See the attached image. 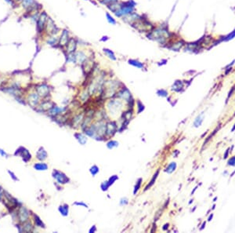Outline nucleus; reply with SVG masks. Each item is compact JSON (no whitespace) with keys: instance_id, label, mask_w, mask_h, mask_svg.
<instances>
[{"instance_id":"nucleus-1","label":"nucleus","mask_w":235,"mask_h":233,"mask_svg":"<svg viewBox=\"0 0 235 233\" xmlns=\"http://www.w3.org/2000/svg\"><path fill=\"white\" fill-rule=\"evenodd\" d=\"M136 3L133 0H129L127 2H121V6L119 9L116 10L114 14L117 17H124L126 16L132 14L135 12Z\"/></svg>"},{"instance_id":"nucleus-2","label":"nucleus","mask_w":235,"mask_h":233,"mask_svg":"<svg viewBox=\"0 0 235 233\" xmlns=\"http://www.w3.org/2000/svg\"><path fill=\"white\" fill-rule=\"evenodd\" d=\"M130 26L132 27V28L135 30H136L137 31L140 32V33H144L145 35L149 33L151 31H152L153 28L155 27L154 26V24L147 17H144L143 15L140 20H139L136 22L132 24Z\"/></svg>"},{"instance_id":"nucleus-3","label":"nucleus","mask_w":235,"mask_h":233,"mask_svg":"<svg viewBox=\"0 0 235 233\" xmlns=\"http://www.w3.org/2000/svg\"><path fill=\"white\" fill-rule=\"evenodd\" d=\"M48 18H49V15L46 11H42L40 13L39 17L36 22V30L37 33L39 35H42L45 33V29Z\"/></svg>"},{"instance_id":"nucleus-4","label":"nucleus","mask_w":235,"mask_h":233,"mask_svg":"<svg viewBox=\"0 0 235 233\" xmlns=\"http://www.w3.org/2000/svg\"><path fill=\"white\" fill-rule=\"evenodd\" d=\"M59 31H60V29H59V28H57V26L56 25L53 20L50 17H49L48 20H47V23H46V26L45 34L47 36L57 35Z\"/></svg>"},{"instance_id":"nucleus-5","label":"nucleus","mask_w":235,"mask_h":233,"mask_svg":"<svg viewBox=\"0 0 235 233\" xmlns=\"http://www.w3.org/2000/svg\"><path fill=\"white\" fill-rule=\"evenodd\" d=\"M71 36H70V33H69V31L67 29H63L60 36H59L58 46H60L61 48H64L66 45L67 44Z\"/></svg>"},{"instance_id":"nucleus-6","label":"nucleus","mask_w":235,"mask_h":233,"mask_svg":"<svg viewBox=\"0 0 235 233\" xmlns=\"http://www.w3.org/2000/svg\"><path fill=\"white\" fill-rule=\"evenodd\" d=\"M77 46H78V41L75 38L71 37L69 39L67 44L66 45L65 50L67 53H72L77 51Z\"/></svg>"},{"instance_id":"nucleus-7","label":"nucleus","mask_w":235,"mask_h":233,"mask_svg":"<svg viewBox=\"0 0 235 233\" xmlns=\"http://www.w3.org/2000/svg\"><path fill=\"white\" fill-rule=\"evenodd\" d=\"M53 177L57 180V181L60 184H66L69 181L68 177L63 173L58 170H54L53 172Z\"/></svg>"},{"instance_id":"nucleus-8","label":"nucleus","mask_w":235,"mask_h":233,"mask_svg":"<svg viewBox=\"0 0 235 233\" xmlns=\"http://www.w3.org/2000/svg\"><path fill=\"white\" fill-rule=\"evenodd\" d=\"M36 91L40 97H46L50 93V87L46 84H42L37 86Z\"/></svg>"},{"instance_id":"nucleus-9","label":"nucleus","mask_w":235,"mask_h":233,"mask_svg":"<svg viewBox=\"0 0 235 233\" xmlns=\"http://www.w3.org/2000/svg\"><path fill=\"white\" fill-rule=\"evenodd\" d=\"M118 97L122 100H125V101H129L130 98L132 97V95H131L130 91L127 88H122L121 90H119L118 93Z\"/></svg>"},{"instance_id":"nucleus-10","label":"nucleus","mask_w":235,"mask_h":233,"mask_svg":"<svg viewBox=\"0 0 235 233\" xmlns=\"http://www.w3.org/2000/svg\"><path fill=\"white\" fill-rule=\"evenodd\" d=\"M117 125L115 122H109L106 124V134L108 136H112L116 131Z\"/></svg>"},{"instance_id":"nucleus-11","label":"nucleus","mask_w":235,"mask_h":233,"mask_svg":"<svg viewBox=\"0 0 235 233\" xmlns=\"http://www.w3.org/2000/svg\"><path fill=\"white\" fill-rule=\"evenodd\" d=\"M121 106H122L121 102L119 101H117V100L111 101L108 104V107H109L111 111H115V112L118 111L121 108Z\"/></svg>"},{"instance_id":"nucleus-12","label":"nucleus","mask_w":235,"mask_h":233,"mask_svg":"<svg viewBox=\"0 0 235 233\" xmlns=\"http://www.w3.org/2000/svg\"><path fill=\"white\" fill-rule=\"evenodd\" d=\"M58 41H59V37L57 35H50L46 40V44L52 46H58Z\"/></svg>"},{"instance_id":"nucleus-13","label":"nucleus","mask_w":235,"mask_h":233,"mask_svg":"<svg viewBox=\"0 0 235 233\" xmlns=\"http://www.w3.org/2000/svg\"><path fill=\"white\" fill-rule=\"evenodd\" d=\"M19 218L22 222H24L28 220L29 218V212L28 211V210L25 209L24 207L20 208L19 211Z\"/></svg>"},{"instance_id":"nucleus-14","label":"nucleus","mask_w":235,"mask_h":233,"mask_svg":"<svg viewBox=\"0 0 235 233\" xmlns=\"http://www.w3.org/2000/svg\"><path fill=\"white\" fill-rule=\"evenodd\" d=\"M39 95L38 94H31L28 97L29 103L33 106H35L37 105V103L39 102Z\"/></svg>"},{"instance_id":"nucleus-15","label":"nucleus","mask_w":235,"mask_h":233,"mask_svg":"<svg viewBox=\"0 0 235 233\" xmlns=\"http://www.w3.org/2000/svg\"><path fill=\"white\" fill-rule=\"evenodd\" d=\"M36 156H37V159L39 160H45L47 158V152L43 148H40L38 150V151H37Z\"/></svg>"},{"instance_id":"nucleus-16","label":"nucleus","mask_w":235,"mask_h":233,"mask_svg":"<svg viewBox=\"0 0 235 233\" xmlns=\"http://www.w3.org/2000/svg\"><path fill=\"white\" fill-rule=\"evenodd\" d=\"M129 64L130 65L133 66V67H136L137 68H140V69H143L144 68V64L139 61L138 60H134V59H131V60H129Z\"/></svg>"},{"instance_id":"nucleus-17","label":"nucleus","mask_w":235,"mask_h":233,"mask_svg":"<svg viewBox=\"0 0 235 233\" xmlns=\"http://www.w3.org/2000/svg\"><path fill=\"white\" fill-rule=\"evenodd\" d=\"M103 52L106 54L107 57H108L109 59L112 61H116L117 60V57H115V53L112 51L110 49H108V48H104L103 49Z\"/></svg>"},{"instance_id":"nucleus-18","label":"nucleus","mask_w":235,"mask_h":233,"mask_svg":"<svg viewBox=\"0 0 235 233\" xmlns=\"http://www.w3.org/2000/svg\"><path fill=\"white\" fill-rule=\"evenodd\" d=\"M74 136H75L76 139L78 140V142L81 144H82V145H84L85 143L87 142L86 137H85L84 135L82 134V133H75V134H74Z\"/></svg>"},{"instance_id":"nucleus-19","label":"nucleus","mask_w":235,"mask_h":233,"mask_svg":"<svg viewBox=\"0 0 235 233\" xmlns=\"http://www.w3.org/2000/svg\"><path fill=\"white\" fill-rule=\"evenodd\" d=\"M63 111V108H60V107H57V106H54V107H53L52 108H50V115H53V116H56V115H57V114L61 113Z\"/></svg>"},{"instance_id":"nucleus-20","label":"nucleus","mask_w":235,"mask_h":233,"mask_svg":"<svg viewBox=\"0 0 235 233\" xmlns=\"http://www.w3.org/2000/svg\"><path fill=\"white\" fill-rule=\"evenodd\" d=\"M34 168L36 170H46L48 169V166L43 162H39L34 165Z\"/></svg>"},{"instance_id":"nucleus-21","label":"nucleus","mask_w":235,"mask_h":233,"mask_svg":"<svg viewBox=\"0 0 235 233\" xmlns=\"http://www.w3.org/2000/svg\"><path fill=\"white\" fill-rule=\"evenodd\" d=\"M176 166H177V165H176V162H171V163L166 167V169H165V171L166 173H173L176 170Z\"/></svg>"},{"instance_id":"nucleus-22","label":"nucleus","mask_w":235,"mask_h":233,"mask_svg":"<svg viewBox=\"0 0 235 233\" xmlns=\"http://www.w3.org/2000/svg\"><path fill=\"white\" fill-rule=\"evenodd\" d=\"M59 211H60V213L63 215V216H67L68 215V211H69V208H68V206L67 205H63V206H60V207H59Z\"/></svg>"},{"instance_id":"nucleus-23","label":"nucleus","mask_w":235,"mask_h":233,"mask_svg":"<svg viewBox=\"0 0 235 233\" xmlns=\"http://www.w3.org/2000/svg\"><path fill=\"white\" fill-rule=\"evenodd\" d=\"M202 116H203V113L201 114V115H200V116H197V117L196 118V119L194 120V125L195 127H198V126H200L201 125V123H202V122H203V117H202Z\"/></svg>"},{"instance_id":"nucleus-24","label":"nucleus","mask_w":235,"mask_h":233,"mask_svg":"<svg viewBox=\"0 0 235 233\" xmlns=\"http://www.w3.org/2000/svg\"><path fill=\"white\" fill-rule=\"evenodd\" d=\"M106 17H107V20H108V21L109 24H112V25H115V24H117L115 19L113 17H112V16H111L109 13H106Z\"/></svg>"},{"instance_id":"nucleus-25","label":"nucleus","mask_w":235,"mask_h":233,"mask_svg":"<svg viewBox=\"0 0 235 233\" xmlns=\"http://www.w3.org/2000/svg\"><path fill=\"white\" fill-rule=\"evenodd\" d=\"M158 173H159V170H157V172L154 173V175L153 176V177H152V179H151V181H150V184L146 187V188H145V190H147V189L150 188V187H151L154 184V182H155V181H156V179H157V177H158Z\"/></svg>"},{"instance_id":"nucleus-26","label":"nucleus","mask_w":235,"mask_h":233,"mask_svg":"<svg viewBox=\"0 0 235 233\" xmlns=\"http://www.w3.org/2000/svg\"><path fill=\"white\" fill-rule=\"evenodd\" d=\"M99 171H100V169H99V167L97 166H96V165H94V166H93L91 168H90V170H89V172H90V173L92 174V176H96L97 174V173H99Z\"/></svg>"},{"instance_id":"nucleus-27","label":"nucleus","mask_w":235,"mask_h":233,"mask_svg":"<svg viewBox=\"0 0 235 233\" xmlns=\"http://www.w3.org/2000/svg\"><path fill=\"white\" fill-rule=\"evenodd\" d=\"M119 2V0H100V2L103 5H105L106 6H109V5H111L113 3H115V2Z\"/></svg>"},{"instance_id":"nucleus-28","label":"nucleus","mask_w":235,"mask_h":233,"mask_svg":"<svg viewBox=\"0 0 235 233\" xmlns=\"http://www.w3.org/2000/svg\"><path fill=\"white\" fill-rule=\"evenodd\" d=\"M107 146L109 149H113L114 148H116L118 146V142L116 140H110V141L107 144Z\"/></svg>"},{"instance_id":"nucleus-29","label":"nucleus","mask_w":235,"mask_h":233,"mask_svg":"<svg viewBox=\"0 0 235 233\" xmlns=\"http://www.w3.org/2000/svg\"><path fill=\"white\" fill-rule=\"evenodd\" d=\"M141 182H142V179L140 178L137 181H136V184L135 185V188H134V191H133V194L136 195V193L139 191V189L140 188V186H141Z\"/></svg>"},{"instance_id":"nucleus-30","label":"nucleus","mask_w":235,"mask_h":233,"mask_svg":"<svg viewBox=\"0 0 235 233\" xmlns=\"http://www.w3.org/2000/svg\"><path fill=\"white\" fill-rule=\"evenodd\" d=\"M111 185H109V183H108V181H104L102 184H101V185H100V188H101V189H102L103 191H107L108 189V188L110 187Z\"/></svg>"},{"instance_id":"nucleus-31","label":"nucleus","mask_w":235,"mask_h":233,"mask_svg":"<svg viewBox=\"0 0 235 233\" xmlns=\"http://www.w3.org/2000/svg\"><path fill=\"white\" fill-rule=\"evenodd\" d=\"M132 115V111L129 110V111L126 112L124 114V118H125V120L129 121V119L131 118Z\"/></svg>"},{"instance_id":"nucleus-32","label":"nucleus","mask_w":235,"mask_h":233,"mask_svg":"<svg viewBox=\"0 0 235 233\" xmlns=\"http://www.w3.org/2000/svg\"><path fill=\"white\" fill-rule=\"evenodd\" d=\"M118 179V177L117 175H113V176H111V177L109 178V180H108V183H109V185H113L114 182H115V181H117Z\"/></svg>"},{"instance_id":"nucleus-33","label":"nucleus","mask_w":235,"mask_h":233,"mask_svg":"<svg viewBox=\"0 0 235 233\" xmlns=\"http://www.w3.org/2000/svg\"><path fill=\"white\" fill-rule=\"evenodd\" d=\"M35 224L37 226H39V227H41V228L44 227L43 223H42V221L39 218V217H35Z\"/></svg>"},{"instance_id":"nucleus-34","label":"nucleus","mask_w":235,"mask_h":233,"mask_svg":"<svg viewBox=\"0 0 235 233\" xmlns=\"http://www.w3.org/2000/svg\"><path fill=\"white\" fill-rule=\"evenodd\" d=\"M157 94H158L159 96H161V97H166V96L168 95L167 91L165 90H158Z\"/></svg>"},{"instance_id":"nucleus-35","label":"nucleus","mask_w":235,"mask_h":233,"mask_svg":"<svg viewBox=\"0 0 235 233\" xmlns=\"http://www.w3.org/2000/svg\"><path fill=\"white\" fill-rule=\"evenodd\" d=\"M137 106H138V113H140L144 110V106L140 101H137Z\"/></svg>"},{"instance_id":"nucleus-36","label":"nucleus","mask_w":235,"mask_h":233,"mask_svg":"<svg viewBox=\"0 0 235 233\" xmlns=\"http://www.w3.org/2000/svg\"><path fill=\"white\" fill-rule=\"evenodd\" d=\"M5 2H7L9 5H10V6H13V7L17 6V2H16L14 1V0H5Z\"/></svg>"},{"instance_id":"nucleus-37","label":"nucleus","mask_w":235,"mask_h":233,"mask_svg":"<svg viewBox=\"0 0 235 233\" xmlns=\"http://www.w3.org/2000/svg\"><path fill=\"white\" fill-rule=\"evenodd\" d=\"M228 165L229 166H235V156L232 157L231 159H230L228 160Z\"/></svg>"},{"instance_id":"nucleus-38","label":"nucleus","mask_w":235,"mask_h":233,"mask_svg":"<svg viewBox=\"0 0 235 233\" xmlns=\"http://www.w3.org/2000/svg\"><path fill=\"white\" fill-rule=\"evenodd\" d=\"M128 203V199H126V198H123V199H121V201H120V204L121 205V206H123V205H126Z\"/></svg>"},{"instance_id":"nucleus-39","label":"nucleus","mask_w":235,"mask_h":233,"mask_svg":"<svg viewBox=\"0 0 235 233\" xmlns=\"http://www.w3.org/2000/svg\"><path fill=\"white\" fill-rule=\"evenodd\" d=\"M74 205H77V206H82V207H85V208H88V206L86 205V204H85L84 203H74Z\"/></svg>"},{"instance_id":"nucleus-40","label":"nucleus","mask_w":235,"mask_h":233,"mask_svg":"<svg viewBox=\"0 0 235 233\" xmlns=\"http://www.w3.org/2000/svg\"><path fill=\"white\" fill-rule=\"evenodd\" d=\"M96 231H97V228H96V226L95 225H93L91 229H90V230H89V232H95Z\"/></svg>"},{"instance_id":"nucleus-41","label":"nucleus","mask_w":235,"mask_h":233,"mask_svg":"<svg viewBox=\"0 0 235 233\" xmlns=\"http://www.w3.org/2000/svg\"><path fill=\"white\" fill-rule=\"evenodd\" d=\"M0 154H1L2 155H3V156L7 155L6 154V152H4V151H2V150H1V149H0Z\"/></svg>"},{"instance_id":"nucleus-42","label":"nucleus","mask_w":235,"mask_h":233,"mask_svg":"<svg viewBox=\"0 0 235 233\" xmlns=\"http://www.w3.org/2000/svg\"><path fill=\"white\" fill-rule=\"evenodd\" d=\"M228 152H229V149H227V151H226L225 155H224V159L227 158V155H228Z\"/></svg>"},{"instance_id":"nucleus-43","label":"nucleus","mask_w":235,"mask_h":233,"mask_svg":"<svg viewBox=\"0 0 235 233\" xmlns=\"http://www.w3.org/2000/svg\"><path fill=\"white\" fill-rule=\"evenodd\" d=\"M234 87H233V88H232V90H231V92H230V93H229V95H228V97H230V96H231V94L233 93V91H234Z\"/></svg>"},{"instance_id":"nucleus-44","label":"nucleus","mask_w":235,"mask_h":233,"mask_svg":"<svg viewBox=\"0 0 235 233\" xmlns=\"http://www.w3.org/2000/svg\"><path fill=\"white\" fill-rule=\"evenodd\" d=\"M205 222H204V223H203V225H202V227L201 228V230H202L203 229H204V227H205Z\"/></svg>"},{"instance_id":"nucleus-45","label":"nucleus","mask_w":235,"mask_h":233,"mask_svg":"<svg viewBox=\"0 0 235 233\" xmlns=\"http://www.w3.org/2000/svg\"><path fill=\"white\" fill-rule=\"evenodd\" d=\"M212 217H213V214H212L210 215V217H209V221H211V219L212 218Z\"/></svg>"},{"instance_id":"nucleus-46","label":"nucleus","mask_w":235,"mask_h":233,"mask_svg":"<svg viewBox=\"0 0 235 233\" xmlns=\"http://www.w3.org/2000/svg\"><path fill=\"white\" fill-rule=\"evenodd\" d=\"M14 1H15L16 2H17V3H20L21 0H14Z\"/></svg>"},{"instance_id":"nucleus-47","label":"nucleus","mask_w":235,"mask_h":233,"mask_svg":"<svg viewBox=\"0 0 235 233\" xmlns=\"http://www.w3.org/2000/svg\"><path fill=\"white\" fill-rule=\"evenodd\" d=\"M234 130H235V124H234V127H233V128H232V129H231V131H232V132H234Z\"/></svg>"},{"instance_id":"nucleus-48","label":"nucleus","mask_w":235,"mask_h":233,"mask_svg":"<svg viewBox=\"0 0 235 233\" xmlns=\"http://www.w3.org/2000/svg\"><path fill=\"white\" fill-rule=\"evenodd\" d=\"M165 226H169V224H166ZM165 229H166V227H163V230H165Z\"/></svg>"},{"instance_id":"nucleus-49","label":"nucleus","mask_w":235,"mask_h":233,"mask_svg":"<svg viewBox=\"0 0 235 233\" xmlns=\"http://www.w3.org/2000/svg\"><path fill=\"white\" fill-rule=\"evenodd\" d=\"M234 116H235V113H234Z\"/></svg>"}]
</instances>
